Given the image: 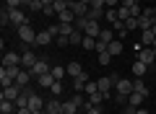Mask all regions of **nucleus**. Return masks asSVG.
<instances>
[{"instance_id": "obj_1", "label": "nucleus", "mask_w": 156, "mask_h": 114, "mask_svg": "<svg viewBox=\"0 0 156 114\" xmlns=\"http://www.w3.org/2000/svg\"><path fill=\"white\" fill-rule=\"evenodd\" d=\"M5 11H8V16H11V23H13V26H26V13H23V8H5Z\"/></svg>"}, {"instance_id": "obj_2", "label": "nucleus", "mask_w": 156, "mask_h": 114, "mask_svg": "<svg viewBox=\"0 0 156 114\" xmlns=\"http://www.w3.org/2000/svg\"><path fill=\"white\" fill-rule=\"evenodd\" d=\"M18 39H21L23 44H37V31H34L31 26H18Z\"/></svg>"}, {"instance_id": "obj_3", "label": "nucleus", "mask_w": 156, "mask_h": 114, "mask_svg": "<svg viewBox=\"0 0 156 114\" xmlns=\"http://www.w3.org/2000/svg\"><path fill=\"white\" fill-rule=\"evenodd\" d=\"M115 88H117V96H130L133 93V81L130 78H120L115 83Z\"/></svg>"}, {"instance_id": "obj_4", "label": "nucleus", "mask_w": 156, "mask_h": 114, "mask_svg": "<svg viewBox=\"0 0 156 114\" xmlns=\"http://www.w3.org/2000/svg\"><path fill=\"white\" fill-rule=\"evenodd\" d=\"M37 60H39L37 54H34V52H29V49H26V52L21 54V67H23V70H31V67L37 65Z\"/></svg>"}, {"instance_id": "obj_5", "label": "nucleus", "mask_w": 156, "mask_h": 114, "mask_svg": "<svg viewBox=\"0 0 156 114\" xmlns=\"http://www.w3.org/2000/svg\"><path fill=\"white\" fill-rule=\"evenodd\" d=\"M86 83H89V73H81L78 78H73V91L76 93H83V88H86Z\"/></svg>"}, {"instance_id": "obj_6", "label": "nucleus", "mask_w": 156, "mask_h": 114, "mask_svg": "<svg viewBox=\"0 0 156 114\" xmlns=\"http://www.w3.org/2000/svg\"><path fill=\"white\" fill-rule=\"evenodd\" d=\"M138 60H140V62H146V65H154V60H156L154 49H151V47H143V49H138Z\"/></svg>"}, {"instance_id": "obj_7", "label": "nucleus", "mask_w": 156, "mask_h": 114, "mask_svg": "<svg viewBox=\"0 0 156 114\" xmlns=\"http://www.w3.org/2000/svg\"><path fill=\"white\" fill-rule=\"evenodd\" d=\"M21 91H23V88H21V86H16V83H13V86L3 88V98H8V101H16V98L21 96Z\"/></svg>"}, {"instance_id": "obj_8", "label": "nucleus", "mask_w": 156, "mask_h": 114, "mask_svg": "<svg viewBox=\"0 0 156 114\" xmlns=\"http://www.w3.org/2000/svg\"><path fill=\"white\" fill-rule=\"evenodd\" d=\"M50 70H52V67L47 65V62L42 60V57H39V60H37V65L31 67V75H34V78H39V75H47V73H50Z\"/></svg>"}, {"instance_id": "obj_9", "label": "nucleus", "mask_w": 156, "mask_h": 114, "mask_svg": "<svg viewBox=\"0 0 156 114\" xmlns=\"http://www.w3.org/2000/svg\"><path fill=\"white\" fill-rule=\"evenodd\" d=\"M83 34H86V36H94V39H99V34H101L99 21H89V23H86V29H83Z\"/></svg>"}, {"instance_id": "obj_10", "label": "nucleus", "mask_w": 156, "mask_h": 114, "mask_svg": "<svg viewBox=\"0 0 156 114\" xmlns=\"http://www.w3.org/2000/svg\"><path fill=\"white\" fill-rule=\"evenodd\" d=\"M122 49H125V44H122V39H112V42H109V47H107V52H109L112 57H117V54L122 52Z\"/></svg>"}, {"instance_id": "obj_11", "label": "nucleus", "mask_w": 156, "mask_h": 114, "mask_svg": "<svg viewBox=\"0 0 156 114\" xmlns=\"http://www.w3.org/2000/svg\"><path fill=\"white\" fill-rule=\"evenodd\" d=\"M16 101H8V98H0V114H16Z\"/></svg>"}, {"instance_id": "obj_12", "label": "nucleus", "mask_w": 156, "mask_h": 114, "mask_svg": "<svg viewBox=\"0 0 156 114\" xmlns=\"http://www.w3.org/2000/svg\"><path fill=\"white\" fill-rule=\"evenodd\" d=\"M104 16H107V8H89V13H86L89 21H101Z\"/></svg>"}, {"instance_id": "obj_13", "label": "nucleus", "mask_w": 156, "mask_h": 114, "mask_svg": "<svg viewBox=\"0 0 156 114\" xmlns=\"http://www.w3.org/2000/svg\"><path fill=\"white\" fill-rule=\"evenodd\" d=\"M44 112H47V114H62V101H57V98H50Z\"/></svg>"}, {"instance_id": "obj_14", "label": "nucleus", "mask_w": 156, "mask_h": 114, "mask_svg": "<svg viewBox=\"0 0 156 114\" xmlns=\"http://www.w3.org/2000/svg\"><path fill=\"white\" fill-rule=\"evenodd\" d=\"M3 65H21V54L18 52H5V57H3Z\"/></svg>"}, {"instance_id": "obj_15", "label": "nucleus", "mask_w": 156, "mask_h": 114, "mask_svg": "<svg viewBox=\"0 0 156 114\" xmlns=\"http://www.w3.org/2000/svg\"><path fill=\"white\" fill-rule=\"evenodd\" d=\"M65 73H68V78H78L81 73H83V67H81V62H68Z\"/></svg>"}, {"instance_id": "obj_16", "label": "nucleus", "mask_w": 156, "mask_h": 114, "mask_svg": "<svg viewBox=\"0 0 156 114\" xmlns=\"http://www.w3.org/2000/svg\"><path fill=\"white\" fill-rule=\"evenodd\" d=\"M52 39H55V36H52V34L47 31V29H44V31H37V44H39V47H47V44H50Z\"/></svg>"}, {"instance_id": "obj_17", "label": "nucleus", "mask_w": 156, "mask_h": 114, "mask_svg": "<svg viewBox=\"0 0 156 114\" xmlns=\"http://www.w3.org/2000/svg\"><path fill=\"white\" fill-rule=\"evenodd\" d=\"M31 70H21V73H18V78H16V86H21V88H26L29 86V81H31Z\"/></svg>"}, {"instance_id": "obj_18", "label": "nucleus", "mask_w": 156, "mask_h": 114, "mask_svg": "<svg viewBox=\"0 0 156 114\" xmlns=\"http://www.w3.org/2000/svg\"><path fill=\"white\" fill-rule=\"evenodd\" d=\"M143 93H138V91H133V93H130V96H128V106H133V109H138L140 106V104H143Z\"/></svg>"}, {"instance_id": "obj_19", "label": "nucleus", "mask_w": 156, "mask_h": 114, "mask_svg": "<svg viewBox=\"0 0 156 114\" xmlns=\"http://www.w3.org/2000/svg\"><path fill=\"white\" fill-rule=\"evenodd\" d=\"M70 11L76 13V16H86V13H89V5L81 3V0H76V3H70Z\"/></svg>"}, {"instance_id": "obj_20", "label": "nucleus", "mask_w": 156, "mask_h": 114, "mask_svg": "<svg viewBox=\"0 0 156 114\" xmlns=\"http://www.w3.org/2000/svg\"><path fill=\"white\" fill-rule=\"evenodd\" d=\"M133 91L143 93V96L148 98V86H146V83H143V78H133Z\"/></svg>"}, {"instance_id": "obj_21", "label": "nucleus", "mask_w": 156, "mask_h": 114, "mask_svg": "<svg viewBox=\"0 0 156 114\" xmlns=\"http://www.w3.org/2000/svg\"><path fill=\"white\" fill-rule=\"evenodd\" d=\"M146 70H148V65H146V62H140V60L133 62V75H135V78H143Z\"/></svg>"}, {"instance_id": "obj_22", "label": "nucleus", "mask_w": 156, "mask_h": 114, "mask_svg": "<svg viewBox=\"0 0 156 114\" xmlns=\"http://www.w3.org/2000/svg\"><path fill=\"white\" fill-rule=\"evenodd\" d=\"M29 109H31V112H39V109H44V101H42V96H37V93H34V96L29 98Z\"/></svg>"}, {"instance_id": "obj_23", "label": "nucleus", "mask_w": 156, "mask_h": 114, "mask_svg": "<svg viewBox=\"0 0 156 114\" xmlns=\"http://www.w3.org/2000/svg\"><path fill=\"white\" fill-rule=\"evenodd\" d=\"M37 83L42 88H52V83H55V75H52V73H47V75H39L37 78Z\"/></svg>"}, {"instance_id": "obj_24", "label": "nucleus", "mask_w": 156, "mask_h": 114, "mask_svg": "<svg viewBox=\"0 0 156 114\" xmlns=\"http://www.w3.org/2000/svg\"><path fill=\"white\" fill-rule=\"evenodd\" d=\"M112 39H117L115 29H101V34H99V42H107V44H109Z\"/></svg>"}, {"instance_id": "obj_25", "label": "nucleus", "mask_w": 156, "mask_h": 114, "mask_svg": "<svg viewBox=\"0 0 156 114\" xmlns=\"http://www.w3.org/2000/svg\"><path fill=\"white\" fill-rule=\"evenodd\" d=\"M154 39H156V34L151 31V29L140 34V44H143V47H151V44H154Z\"/></svg>"}, {"instance_id": "obj_26", "label": "nucleus", "mask_w": 156, "mask_h": 114, "mask_svg": "<svg viewBox=\"0 0 156 114\" xmlns=\"http://www.w3.org/2000/svg\"><path fill=\"white\" fill-rule=\"evenodd\" d=\"M78 109H81V106H78L76 101H70V98L62 104V114H78Z\"/></svg>"}, {"instance_id": "obj_27", "label": "nucleus", "mask_w": 156, "mask_h": 114, "mask_svg": "<svg viewBox=\"0 0 156 114\" xmlns=\"http://www.w3.org/2000/svg\"><path fill=\"white\" fill-rule=\"evenodd\" d=\"M57 18H60V23H73V21H76V13H73L70 8H68V11H62Z\"/></svg>"}, {"instance_id": "obj_28", "label": "nucleus", "mask_w": 156, "mask_h": 114, "mask_svg": "<svg viewBox=\"0 0 156 114\" xmlns=\"http://www.w3.org/2000/svg\"><path fill=\"white\" fill-rule=\"evenodd\" d=\"M5 8H29V0H5Z\"/></svg>"}, {"instance_id": "obj_29", "label": "nucleus", "mask_w": 156, "mask_h": 114, "mask_svg": "<svg viewBox=\"0 0 156 114\" xmlns=\"http://www.w3.org/2000/svg\"><path fill=\"white\" fill-rule=\"evenodd\" d=\"M86 23H89V18H86V16H76V21H73V26H76L78 31H83V29H86Z\"/></svg>"}, {"instance_id": "obj_30", "label": "nucleus", "mask_w": 156, "mask_h": 114, "mask_svg": "<svg viewBox=\"0 0 156 114\" xmlns=\"http://www.w3.org/2000/svg\"><path fill=\"white\" fill-rule=\"evenodd\" d=\"M52 75H55V81H60V78H65L68 75V73H65V67H62V65H55V67H52Z\"/></svg>"}, {"instance_id": "obj_31", "label": "nucleus", "mask_w": 156, "mask_h": 114, "mask_svg": "<svg viewBox=\"0 0 156 114\" xmlns=\"http://www.w3.org/2000/svg\"><path fill=\"white\" fill-rule=\"evenodd\" d=\"M96 91H99V83H96V81H89V83H86V88H83L86 96H91V93H96Z\"/></svg>"}, {"instance_id": "obj_32", "label": "nucleus", "mask_w": 156, "mask_h": 114, "mask_svg": "<svg viewBox=\"0 0 156 114\" xmlns=\"http://www.w3.org/2000/svg\"><path fill=\"white\" fill-rule=\"evenodd\" d=\"M101 101H104V96H101V91H96V93H91V96H89V104H91V106H99Z\"/></svg>"}, {"instance_id": "obj_33", "label": "nucleus", "mask_w": 156, "mask_h": 114, "mask_svg": "<svg viewBox=\"0 0 156 114\" xmlns=\"http://www.w3.org/2000/svg\"><path fill=\"white\" fill-rule=\"evenodd\" d=\"M29 11H34V13L44 11V3H42V0H29Z\"/></svg>"}, {"instance_id": "obj_34", "label": "nucleus", "mask_w": 156, "mask_h": 114, "mask_svg": "<svg viewBox=\"0 0 156 114\" xmlns=\"http://www.w3.org/2000/svg\"><path fill=\"white\" fill-rule=\"evenodd\" d=\"M81 47H83V49H96V39H94V36H83Z\"/></svg>"}, {"instance_id": "obj_35", "label": "nucleus", "mask_w": 156, "mask_h": 114, "mask_svg": "<svg viewBox=\"0 0 156 114\" xmlns=\"http://www.w3.org/2000/svg\"><path fill=\"white\" fill-rule=\"evenodd\" d=\"M73 31H76V26H73V23H60V34H62V36H70Z\"/></svg>"}, {"instance_id": "obj_36", "label": "nucleus", "mask_w": 156, "mask_h": 114, "mask_svg": "<svg viewBox=\"0 0 156 114\" xmlns=\"http://www.w3.org/2000/svg\"><path fill=\"white\" fill-rule=\"evenodd\" d=\"M83 36H86V34H83V31H78V29H76V31L70 34V44H81V42H83Z\"/></svg>"}, {"instance_id": "obj_37", "label": "nucleus", "mask_w": 156, "mask_h": 114, "mask_svg": "<svg viewBox=\"0 0 156 114\" xmlns=\"http://www.w3.org/2000/svg\"><path fill=\"white\" fill-rule=\"evenodd\" d=\"M130 16H133V18H138V16H143V8L138 5V0H135L133 5H130Z\"/></svg>"}, {"instance_id": "obj_38", "label": "nucleus", "mask_w": 156, "mask_h": 114, "mask_svg": "<svg viewBox=\"0 0 156 114\" xmlns=\"http://www.w3.org/2000/svg\"><path fill=\"white\" fill-rule=\"evenodd\" d=\"M50 93H52V96H60V93H62V83L55 81V83H52V88H50Z\"/></svg>"}, {"instance_id": "obj_39", "label": "nucleus", "mask_w": 156, "mask_h": 114, "mask_svg": "<svg viewBox=\"0 0 156 114\" xmlns=\"http://www.w3.org/2000/svg\"><path fill=\"white\" fill-rule=\"evenodd\" d=\"M86 114H101V106H91V104H86V106H81Z\"/></svg>"}, {"instance_id": "obj_40", "label": "nucleus", "mask_w": 156, "mask_h": 114, "mask_svg": "<svg viewBox=\"0 0 156 114\" xmlns=\"http://www.w3.org/2000/svg\"><path fill=\"white\" fill-rule=\"evenodd\" d=\"M70 101H76L78 106H86V104H89V101H86L83 96H81V93H73V96H70Z\"/></svg>"}, {"instance_id": "obj_41", "label": "nucleus", "mask_w": 156, "mask_h": 114, "mask_svg": "<svg viewBox=\"0 0 156 114\" xmlns=\"http://www.w3.org/2000/svg\"><path fill=\"white\" fill-rule=\"evenodd\" d=\"M109 60H112L109 52H101V54H99V65H109Z\"/></svg>"}, {"instance_id": "obj_42", "label": "nucleus", "mask_w": 156, "mask_h": 114, "mask_svg": "<svg viewBox=\"0 0 156 114\" xmlns=\"http://www.w3.org/2000/svg\"><path fill=\"white\" fill-rule=\"evenodd\" d=\"M125 29H128V31L138 29V18H128V21H125Z\"/></svg>"}, {"instance_id": "obj_43", "label": "nucleus", "mask_w": 156, "mask_h": 114, "mask_svg": "<svg viewBox=\"0 0 156 114\" xmlns=\"http://www.w3.org/2000/svg\"><path fill=\"white\" fill-rule=\"evenodd\" d=\"M89 8H107V0H91Z\"/></svg>"}, {"instance_id": "obj_44", "label": "nucleus", "mask_w": 156, "mask_h": 114, "mask_svg": "<svg viewBox=\"0 0 156 114\" xmlns=\"http://www.w3.org/2000/svg\"><path fill=\"white\" fill-rule=\"evenodd\" d=\"M57 44H60V47H68V44H70V36H62L60 34V36H57Z\"/></svg>"}, {"instance_id": "obj_45", "label": "nucleus", "mask_w": 156, "mask_h": 114, "mask_svg": "<svg viewBox=\"0 0 156 114\" xmlns=\"http://www.w3.org/2000/svg\"><path fill=\"white\" fill-rule=\"evenodd\" d=\"M16 114H31V109H29V106H21V109H16Z\"/></svg>"}, {"instance_id": "obj_46", "label": "nucleus", "mask_w": 156, "mask_h": 114, "mask_svg": "<svg viewBox=\"0 0 156 114\" xmlns=\"http://www.w3.org/2000/svg\"><path fill=\"white\" fill-rule=\"evenodd\" d=\"M120 5V0H107V8H117Z\"/></svg>"}, {"instance_id": "obj_47", "label": "nucleus", "mask_w": 156, "mask_h": 114, "mask_svg": "<svg viewBox=\"0 0 156 114\" xmlns=\"http://www.w3.org/2000/svg\"><path fill=\"white\" fill-rule=\"evenodd\" d=\"M122 114H135V109H133V106H128V109H125Z\"/></svg>"}, {"instance_id": "obj_48", "label": "nucleus", "mask_w": 156, "mask_h": 114, "mask_svg": "<svg viewBox=\"0 0 156 114\" xmlns=\"http://www.w3.org/2000/svg\"><path fill=\"white\" fill-rule=\"evenodd\" d=\"M135 114H148V112H146V109H140V106H138V109H135Z\"/></svg>"}, {"instance_id": "obj_49", "label": "nucleus", "mask_w": 156, "mask_h": 114, "mask_svg": "<svg viewBox=\"0 0 156 114\" xmlns=\"http://www.w3.org/2000/svg\"><path fill=\"white\" fill-rule=\"evenodd\" d=\"M42 3H44V8H47V5H52V3H55V0H42Z\"/></svg>"}, {"instance_id": "obj_50", "label": "nucleus", "mask_w": 156, "mask_h": 114, "mask_svg": "<svg viewBox=\"0 0 156 114\" xmlns=\"http://www.w3.org/2000/svg\"><path fill=\"white\" fill-rule=\"evenodd\" d=\"M151 49H154V54H156V39H154V44H151Z\"/></svg>"}, {"instance_id": "obj_51", "label": "nucleus", "mask_w": 156, "mask_h": 114, "mask_svg": "<svg viewBox=\"0 0 156 114\" xmlns=\"http://www.w3.org/2000/svg\"><path fill=\"white\" fill-rule=\"evenodd\" d=\"M81 3H86V5H91V0H81Z\"/></svg>"}, {"instance_id": "obj_52", "label": "nucleus", "mask_w": 156, "mask_h": 114, "mask_svg": "<svg viewBox=\"0 0 156 114\" xmlns=\"http://www.w3.org/2000/svg\"><path fill=\"white\" fill-rule=\"evenodd\" d=\"M154 18H156V5H154Z\"/></svg>"}]
</instances>
